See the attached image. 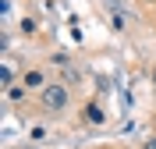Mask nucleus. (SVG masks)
<instances>
[{"mask_svg":"<svg viewBox=\"0 0 156 149\" xmlns=\"http://www.w3.org/2000/svg\"><path fill=\"white\" fill-rule=\"evenodd\" d=\"M0 78H4V85H7V82L14 78V68H11V64H4V71H0Z\"/></svg>","mask_w":156,"mask_h":149,"instance_id":"4","label":"nucleus"},{"mask_svg":"<svg viewBox=\"0 0 156 149\" xmlns=\"http://www.w3.org/2000/svg\"><path fill=\"white\" fill-rule=\"evenodd\" d=\"M25 89H46V78H43V71H25Z\"/></svg>","mask_w":156,"mask_h":149,"instance_id":"2","label":"nucleus"},{"mask_svg":"<svg viewBox=\"0 0 156 149\" xmlns=\"http://www.w3.org/2000/svg\"><path fill=\"white\" fill-rule=\"evenodd\" d=\"M21 32H29V36H32V32H36V21H32V18H25V21H21Z\"/></svg>","mask_w":156,"mask_h":149,"instance_id":"5","label":"nucleus"},{"mask_svg":"<svg viewBox=\"0 0 156 149\" xmlns=\"http://www.w3.org/2000/svg\"><path fill=\"white\" fill-rule=\"evenodd\" d=\"M43 107L46 110H64L68 107V89L60 82H50L46 89H43Z\"/></svg>","mask_w":156,"mask_h":149,"instance_id":"1","label":"nucleus"},{"mask_svg":"<svg viewBox=\"0 0 156 149\" xmlns=\"http://www.w3.org/2000/svg\"><path fill=\"white\" fill-rule=\"evenodd\" d=\"M146 149H156V135H153V139H149V142H146Z\"/></svg>","mask_w":156,"mask_h":149,"instance_id":"6","label":"nucleus"},{"mask_svg":"<svg viewBox=\"0 0 156 149\" xmlns=\"http://www.w3.org/2000/svg\"><path fill=\"white\" fill-rule=\"evenodd\" d=\"M153 85H156V68H153Z\"/></svg>","mask_w":156,"mask_h":149,"instance_id":"7","label":"nucleus"},{"mask_svg":"<svg viewBox=\"0 0 156 149\" xmlns=\"http://www.w3.org/2000/svg\"><path fill=\"white\" fill-rule=\"evenodd\" d=\"M85 117H89V124H103V110H99V103H89V107H85Z\"/></svg>","mask_w":156,"mask_h":149,"instance_id":"3","label":"nucleus"}]
</instances>
